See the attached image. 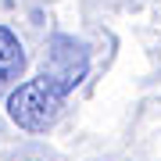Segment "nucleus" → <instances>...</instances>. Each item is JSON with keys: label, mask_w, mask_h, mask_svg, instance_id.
I'll return each mask as SVG.
<instances>
[{"label": "nucleus", "mask_w": 161, "mask_h": 161, "mask_svg": "<svg viewBox=\"0 0 161 161\" xmlns=\"http://www.w3.org/2000/svg\"><path fill=\"white\" fill-rule=\"evenodd\" d=\"M61 104H64V97L43 75H36L29 82H18V90H11V97H7V118L25 132H47L58 122Z\"/></svg>", "instance_id": "f257e3e1"}, {"label": "nucleus", "mask_w": 161, "mask_h": 161, "mask_svg": "<svg viewBox=\"0 0 161 161\" xmlns=\"http://www.w3.org/2000/svg\"><path fill=\"white\" fill-rule=\"evenodd\" d=\"M90 72V50L82 40H75V36H50V43H47V61H43V79L50 82L54 90L61 93V97H68V93L79 86L82 79H86Z\"/></svg>", "instance_id": "f03ea898"}, {"label": "nucleus", "mask_w": 161, "mask_h": 161, "mask_svg": "<svg viewBox=\"0 0 161 161\" xmlns=\"http://www.w3.org/2000/svg\"><path fill=\"white\" fill-rule=\"evenodd\" d=\"M22 72H25V47L7 25H0V90L18 82Z\"/></svg>", "instance_id": "7ed1b4c3"}]
</instances>
